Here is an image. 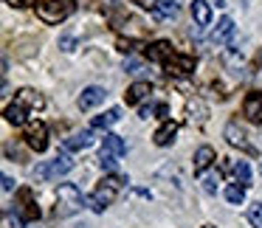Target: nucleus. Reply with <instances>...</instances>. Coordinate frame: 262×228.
<instances>
[{
  "mask_svg": "<svg viewBox=\"0 0 262 228\" xmlns=\"http://www.w3.org/2000/svg\"><path fill=\"white\" fill-rule=\"evenodd\" d=\"M26 113H29V107L20 104V102H14V104H9V107H6V121H9V124H14V127H23V124H29V121H26Z\"/></svg>",
  "mask_w": 262,
  "mask_h": 228,
  "instance_id": "aec40b11",
  "label": "nucleus"
},
{
  "mask_svg": "<svg viewBox=\"0 0 262 228\" xmlns=\"http://www.w3.org/2000/svg\"><path fill=\"white\" fill-rule=\"evenodd\" d=\"M9 6H14V9H23V6H31V3H37V0H6Z\"/></svg>",
  "mask_w": 262,
  "mask_h": 228,
  "instance_id": "7c9ffc66",
  "label": "nucleus"
},
{
  "mask_svg": "<svg viewBox=\"0 0 262 228\" xmlns=\"http://www.w3.org/2000/svg\"><path fill=\"white\" fill-rule=\"evenodd\" d=\"M144 54H147L149 62H161V65H169L172 59L178 57V51L172 48V42H166V40H158V42H152V45H147Z\"/></svg>",
  "mask_w": 262,
  "mask_h": 228,
  "instance_id": "423d86ee",
  "label": "nucleus"
},
{
  "mask_svg": "<svg viewBox=\"0 0 262 228\" xmlns=\"http://www.w3.org/2000/svg\"><path fill=\"white\" fill-rule=\"evenodd\" d=\"M133 3H138V6H144V9H149V6H155L152 0H133Z\"/></svg>",
  "mask_w": 262,
  "mask_h": 228,
  "instance_id": "473e14b6",
  "label": "nucleus"
},
{
  "mask_svg": "<svg viewBox=\"0 0 262 228\" xmlns=\"http://www.w3.org/2000/svg\"><path fill=\"white\" fill-rule=\"evenodd\" d=\"M17 102H20V104H26L29 110H42L46 99H42L37 90H31V87H23V90L17 93Z\"/></svg>",
  "mask_w": 262,
  "mask_h": 228,
  "instance_id": "a211bd4d",
  "label": "nucleus"
},
{
  "mask_svg": "<svg viewBox=\"0 0 262 228\" xmlns=\"http://www.w3.org/2000/svg\"><path fill=\"white\" fill-rule=\"evenodd\" d=\"M12 189H14V180L9 175H3V192H12Z\"/></svg>",
  "mask_w": 262,
  "mask_h": 228,
  "instance_id": "2f4dec72",
  "label": "nucleus"
},
{
  "mask_svg": "<svg viewBox=\"0 0 262 228\" xmlns=\"http://www.w3.org/2000/svg\"><path fill=\"white\" fill-rule=\"evenodd\" d=\"M175 135H178V124H175V121H164V124L155 130L152 138H155V144H158V147H166V144L175 141Z\"/></svg>",
  "mask_w": 262,
  "mask_h": 228,
  "instance_id": "f3484780",
  "label": "nucleus"
},
{
  "mask_svg": "<svg viewBox=\"0 0 262 228\" xmlns=\"http://www.w3.org/2000/svg\"><path fill=\"white\" fill-rule=\"evenodd\" d=\"M149 93H152V85H149V82H133L124 93V102L127 104H141Z\"/></svg>",
  "mask_w": 262,
  "mask_h": 228,
  "instance_id": "9b49d317",
  "label": "nucleus"
},
{
  "mask_svg": "<svg viewBox=\"0 0 262 228\" xmlns=\"http://www.w3.org/2000/svg\"><path fill=\"white\" fill-rule=\"evenodd\" d=\"M234 177H237L239 186H251V166L245 161H237L234 164Z\"/></svg>",
  "mask_w": 262,
  "mask_h": 228,
  "instance_id": "5701e85b",
  "label": "nucleus"
},
{
  "mask_svg": "<svg viewBox=\"0 0 262 228\" xmlns=\"http://www.w3.org/2000/svg\"><path fill=\"white\" fill-rule=\"evenodd\" d=\"M74 169V161L68 155H59V158L48 161V164H40L34 169V180H51V177H59V175H68Z\"/></svg>",
  "mask_w": 262,
  "mask_h": 228,
  "instance_id": "20e7f679",
  "label": "nucleus"
},
{
  "mask_svg": "<svg viewBox=\"0 0 262 228\" xmlns=\"http://www.w3.org/2000/svg\"><path fill=\"white\" fill-rule=\"evenodd\" d=\"M217 6H226V0H217Z\"/></svg>",
  "mask_w": 262,
  "mask_h": 228,
  "instance_id": "72a5a7b5",
  "label": "nucleus"
},
{
  "mask_svg": "<svg viewBox=\"0 0 262 228\" xmlns=\"http://www.w3.org/2000/svg\"><path fill=\"white\" fill-rule=\"evenodd\" d=\"M121 119V110L119 107H110L107 113H102V116H96V119L91 121L93 127H96V130H107V127H113L116 121Z\"/></svg>",
  "mask_w": 262,
  "mask_h": 228,
  "instance_id": "412c9836",
  "label": "nucleus"
},
{
  "mask_svg": "<svg viewBox=\"0 0 262 228\" xmlns=\"http://www.w3.org/2000/svg\"><path fill=\"white\" fill-rule=\"evenodd\" d=\"M214 149L209 147V144H206V147H200L198 152H194V175H203L206 169H209L211 164H214Z\"/></svg>",
  "mask_w": 262,
  "mask_h": 228,
  "instance_id": "4468645a",
  "label": "nucleus"
},
{
  "mask_svg": "<svg viewBox=\"0 0 262 228\" xmlns=\"http://www.w3.org/2000/svg\"><path fill=\"white\" fill-rule=\"evenodd\" d=\"M17 206H20V217H26V220H37L40 217V206L34 203V192L31 189H20L17 192Z\"/></svg>",
  "mask_w": 262,
  "mask_h": 228,
  "instance_id": "6e6552de",
  "label": "nucleus"
},
{
  "mask_svg": "<svg viewBox=\"0 0 262 228\" xmlns=\"http://www.w3.org/2000/svg\"><path fill=\"white\" fill-rule=\"evenodd\" d=\"M226 200L234 206H239L245 200V186H237V183H231V186H226Z\"/></svg>",
  "mask_w": 262,
  "mask_h": 228,
  "instance_id": "b1692460",
  "label": "nucleus"
},
{
  "mask_svg": "<svg viewBox=\"0 0 262 228\" xmlns=\"http://www.w3.org/2000/svg\"><path fill=\"white\" fill-rule=\"evenodd\" d=\"M104 96H107V90L104 87H99V85H91V87H85L82 90V96H79V110H91V107H96V104H102L104 102Z\"/></svg>",
  "mask_w": 262,
  "mask_h": 228,
  "instance_id": "9d476101",
  "label": "nucleus"
},
{
  "mask_svg": "<svg viewBox=\"0 0 262 228\" xmlns=\"http://www.w3.org/2000/svg\"><path fill=\"white\" fill-rule=\"evenodd\" d=\"M23 138H26V144H29L34 152H46V147H48V127L42 124V121H29Z\"/></svg>",
  "mask_w": 262,
  "mask_h": 228,
  "instance_id": "39448f33",
  "label": "nucleus"
},
{
  "mask_svg": "<svg viewBox=\"0 0 262 228\" xmlns=\"http://www.w3.org/2000/svg\"><path fill=\"white\" fill-rule=\"evenodd\" d=\"M226 141L231 144V147H239V149L254 152V147L248 144V135H245V130L237 124V121H228V124H226Z\"/></svg>",
  "mask_w": 262,
  "mask_h": 228,
  "instance_id": "1a4fd4ad",
  "label": "nucleus"
},
{
  "mask_svg": "<svg viewBox=\"0 0 262 228\" xmlns=\"http://www.w3.org/2000/svg\"><path fill=\"white\" fill-rule=\"evenodd\" d=\"M76 12V3L74 0H46L37 6V17L48 26H59L62 20H68L71 14Z\"/></svg>",
  "mask_w": 262,
  "mask_h": 228,
  "instance_id": "f03ea898",
  "label": "nucleus"
},
{
  "mask_svg": "<svg viewBox=\"0 0 262 228\" xmlns=\"http://www.w3.org/2000/svg\"><path fill=\"white\" fill-rule=\"evenodd\" d=\"M192 17L200 29L211 23V3L209 0H192Z\"/></svg>",
  "mask_w": 262,
  "mask_h": 228,
  "instance_id": "2eb2a0df",
  "label": "nucleus"
},
{
  "mask_svg": "<svg viewBox=\"0 0 262 228\" xmlns=\"http://www.w3.org/2000/svg\"><path fill=\"white\" fill-rule=\"evenodd\" d=\"M59 48H62V51H74V37L65 34L62 40H59Z\"/></svg>",
  "mask_w": 262,
  "mask_h": 228,
  "instance_id": "cd10ccee",
  "label": "nucleus"
},
{
  "mask_svg": "<svg viewBox=\"0 0 262 228\" xmlns=\"http://www.w3.org/2000/svg\"><path fill=\"white\" fill-rule=\"evenodd\" d=\"M155 17L161 20H172L181 14V0H155V6H152Z\"/></svg>",
  "mask_w": 262,
  "mask_h": 228,
  "instance_id": "f8f14e48",
  "label": "nucleus"
},
{
  "mask_svg": "<svg viewBox=\"0 0 262 228\" xmlns=\"http://www.w3.org/2000/svg\"><path fill=\"white\" fill-rule=\"evenodd\" d=\"M124 71H127V74H138V71H141V62H136V59H127V62H124Z\"/></svg>",
  "mask_w": 262,
  "mask_h": 228,
  "instance_id": "c85d7f7f",
  "label": "nucleus"
},
{
  "mask_svg": "<svg viewBox=\"0 0 262 228\" xmlns=\"http://www.w3.org/2000/svg\"><path fill=\"white\" fill-rule=\"evenodd\" d=\"M164 68H166V74L186 76V74H192V71H194V59H192V57H186V54H178V57L172 59L169 65H164Z\"/></svg>",
  "mask_w": 262,
  "mask_h": 228,
  "instance_id": "ddd939ff",
  "label": "nucleus"
},
{
  "mask_svg": "<svg viewBox=\"0 0 262 228\" xmlns=\"http://www.w3.org/2000/svg\"><path fill=\"white\" fill-rule=\"evenodd\" d=\"M102 152H110V155H116V158H121V155L127 152V144L121 141V135H116V132H104Z\"/></svg>",
  "mask_w": 262,
  "mask_h": 228,
  "instance_id": "dca6fc26",
  "label": "nucleus"
},
{
  "mask_svg": "<svg viewBox=\"0 0 262 228\" xmlns=\"http://www.w3.org/2000/svg\"><path fill=\"white\" fill-rule=\"evenodd\" d=\"M248 222L254 228H262V203H254L248 209Z\"/></svg>",
  "mask_w": 262,
  "mask_h": 228,
  "instance_id": "a878e982",
  "label": "nucleus"
},
{
  "mask_svg": "<svg viewBox=\"0 0 262 228\" xmlns=\"http://www.w3.org/2000/svg\"><path fill=\"white\" fill-rule=\"evenodd\" d=\"M82 203H85V197H82V192L74 186V183H59L54 214L57 217H71V214H76V211L82 209Z\"/></svg>",
  "mask_w": 262,
  "mask_h": 228,
  "instance_id": "7ed1b4c3",
  "label": "nucleus"
},
{
  "mask_svg": "<svg viewBox=\"0 0 262 228\" xmlns=\"http://www.w3.org/2000/svg\"><path fill=\"white\" fill-rule=\"evenodd\" d=\"M231 34H234V20H231V17H223L220 23H217V29H214V34H211V40H214V42H226Z\"/></svg>",
  "mask_w": 262,
  "mask_h": 228,
  "instance_id": "4be33fe9",
  "label": "nucleus"
},
{
  "mask_svg": "<svg viewBox=\"0 0 262 228\" xmlns=\"http://www.w3.org/2000/svg\"><path fill=\"white\" fill-rule=\"evenodd\" d=\"M138 48H147V45H141L138 40H119V51H124V54H133Z\"/></svg>",
  "mask_w": 262,
  "mask_h": 228,
  "instance_id": "bb28decb",
  "label": "nucleus"
},
{
  "mask_svg": "<svg viewBox=\"0 0 262 228\" xmlns=\"http://www.w3.org/2000/svg\"><path fill=\"white\" fill-rule=\"evenodd\" d=\"M121 183H124V177H121L119 172H113V175L104 177V180L99 183L96 189H93V194H88V197H85V206H91V211H96V214H102V211L116 200Z\"/></svg>",
  "mask_w": 262,
  "mask_h": 228,
  "instance_id": "f257e3e1",
  "label": "nucleus"
},
{
  "mask_svg": "<svg viewBox=\"0 0 262 228\" xmlns=\"http://www.w3.org/2000/svg\"><path fill=\"white\" fill-rule=\"evenodd\" d=\"M91 141H93V135L85 130V132H74L71 138H65L62 147L68 149V152H76V149H88V147H91Z\"/></svg>",
  "mask_w": 262,
  "mask_h": 228,
  "instance_id": "6ab92c4d",
  "label": "nucleus"
},
{
  "mask_svg": "<svg viewBox=\"0 0 262 228\" xmlns=\"http://www.w3.org/2000/svg\"><path fill=\"white\" fill-rule=\"evenodd\" d=\"M243 116L254 124H262V90H251L243 102Z\"/></svg>",
  "mask_w": 262,
  "mask_h": 228,
  "instance_id": "0eeeda50",
  "label": "nucleus"
},
{
  "mask_svg": "<svg viewBox=\"0 0 262 228\" xmlns=\"http://www.w3.org/2000/svg\"><path fill=\"white\" fill-rule=\"evenodd\" d=\"M6 220H9V225H12V228H23V217H20V214H6Z\"/></svg>",
  "mask_w": 262,
  "mask_h": 228,
  "instance_id": "c756f323",
  "label": "nucleus"
},
{
  "mask_svg": "<svg viewBox=\"0 0 262 228\" xmlns=\"http://www.w3.org/2000/svg\"><path fill=\"white\" fill-rule=\"evenodd\" d=\"M99 164H102L104 172H119V158L110 152H99Z\"/></svg>",
  "mask_w": 262,
  "mask_h": 228,
  "instance_id": "393cba45",
  "label": "nucleus"
}]
</instances>
